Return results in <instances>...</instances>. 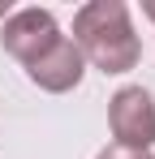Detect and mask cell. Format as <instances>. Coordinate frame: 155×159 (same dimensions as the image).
Returning a JSON list of instances; mask_svg holds the SVG:
<instances>
[{
	"label": "cell",
	"mask_w": 155,
	"mask_h": 159,
	"mask_svg": "<svg viewBox=\"0 0 155 159\" xmlns=\"http://www.w3.org/2000/svg\"><path fill=\"white\" fill-rule=\"evenodd\" d=\"M73 43L82 60L99 73L121 78L129 69H138L142 60V39L129 22L125 0H91L73 13Z\"/></svg>",
	"instance_id": "obj_1"
},
{
	"label": "cell",
	"mask_w": 155,
	"mask_h": 159,
	"mask_svg": "<svg viewBox=\"0 0 155 159\" xmlns=\"http://www.w3.org/2000/svg\"><path fill=\"white\" fill-rule=\"evenodd\" d=\"M108 129L116 146L147 155L155 146V95L147 86H121L108 99Z\"/></svg>",
	"instance_id": "obj_2"
},
{
	"label": "cell",
	"mask_w": 155,
	"mask_h": 159,
	"mask_svg": "<svg viewBox=\"0 0 155 159\" xmlns=\"http://www.w3.org/2000/svg\"><path fill=\"white\" fill-rule=\"evenodd\" d=\"M60 39H65V34H60V22L52 17V9H39V4L9 13L4 26H0V48L13 56L22 69L35 65V60L48 52L52 43H60Z\"/></svg>",
	"instance_id": "obj_3"
},
{
	"label": "cell",
	"mask_w": 155,
	"mask_h": 159,
	"mask_svg": "<svg viewBox=\"0 0 155 159\" xmlns=\"http://www.w3.org/2000/svg\"><path fill=\"white\" fill-rule=\"evenodd\" d=\"M82 73H86V60H82V52H78V43L69 34L60 43H52L35 65H26V78L35 82L39 90H48V95H69L82 82Z\"/></svg>",
	"instance_id": "obj_4"
},
{
	"label": "cell",
	"mask_w": 155,
	"mask_h": 159,
	"mask_svg": "<svg viewBox=\"0 0 155 159\" xmlns=\"http://www.w3.org/2000/svg\"><path fill=\"white\" fill-rule=\"evenodd\" d=\"M95 159H147V155H142V151H129V146H116V142H108Z\"/></svg>",
	"instance_id": "obj_5"
},
{
	"label": "cell",
	"mask_w": 155,
	"mask_h": 159,
	"mask_svg": "<svg viewBox=\"0 0 155 159\" xmlns=\"http://www.w3.org/2000/svg\"><path fill=\"white\" fill-rule=\"evenodd\" d=\"M142 17H147V22H155V0H142Z\"/></svg>",
	"instance_id": "obj_6"
},
{
	"label": "cell",
	"mask_w": 155,
	"mask_h": 159,
	"mask_svg": "<svg viewBox=\"0 0 155 159\" xmlns=\"http://www.w3.org/2000/svg\"><path fill=\"white\" fill-rule=\"evenodd\" d=\"M147 159H155V155H147Z\"/></svg>",
	"instance_id": "obj_7"
}]
</instances>
